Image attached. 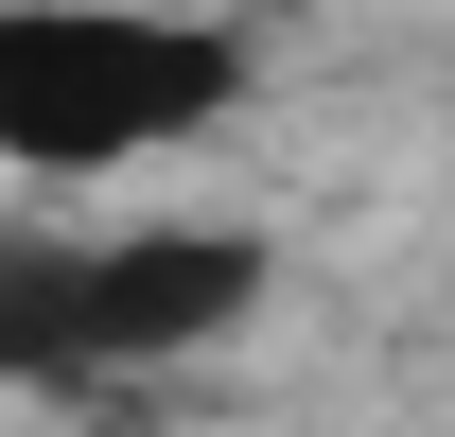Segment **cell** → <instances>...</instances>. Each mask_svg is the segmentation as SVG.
<instances>
[{
	"label": "cell",
	"mask_w": 455,
	"mask_h": 437,
	"mask_svg": "<svg viewBox=\"0 0 455 437\" xmlns=\"http://www.w3.org/2000/svg\"><path fill=\"white\" fill-rule=\"evenodd\" d=\"M245 106V36L140 18V0H0V158L18 175H123Z\"/></svg>",
	"instance_id": "6da1fadb"
},
{
	"label": "cell",
	"mask_w": 455,
	"mask_h": 437,
	"mask_svg": "<svg viewBox=\"0 0 455 437\" xmlns=\"http://www.w3.org/2000/svg\"><path fill=\"white\" fill-rule=\"evenodd\" d=\"M263 298V227H123V245H0V368L106 385L175 368Z\"/></svg>",
	"instance_id": "7a4b0ae2"
}]
</instances>
